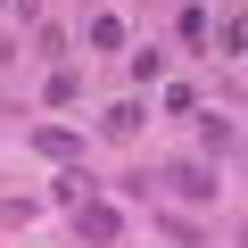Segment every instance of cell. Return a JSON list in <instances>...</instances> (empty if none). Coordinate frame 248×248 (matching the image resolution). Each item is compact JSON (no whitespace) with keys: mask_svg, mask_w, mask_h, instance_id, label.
I'll return each mask as SVG.
<instances>
[{"mask_svg":"<svg viewBox=\"0 0 248 248\" xmlns=\"http://www.w3.org/2000/svg\"><path fill=\"white\" fill-rule=\"evenodd\" d=\"M33 157H50V166H75V157H83V133H66V124H33Z\"/></svg>","mask_w":248,"mask_h":248,"instance_id":"cell-1","label":"cell"},{"mask_svg":"<svg viewBox=\"0 0 248 248\" xmlns=\"http://www.w3.org/2000/svg\"><path fill=\"white\" fill-rule=\"evenodd\" d=\"M75 232H83L91 248H108V240H124V215H116V207H75Z\"/></svg>","mask_w":248,"mask_h":248,"instance_id":"cell-2","label":"cell"},{"mask_svg":"<svg viewBox=\"0 0 248 248\" xmlns=\"http://www.w3.org/2000/svg\"><path fill=\"white\" fill-rule=\"evenodd\" d=\"M50 199H58V207H91V174H83V166H66V174L50 182Z\"/></svg>","mask_w":248,"mask_h":248,"instance_id":"cell-3","label":"cell"},{"mask_svg":"<svg viewBox=\"0 0 248 248\" xmlns=\"http://www.w3.org/2000/svg\"><path fill=\"white\" fill-rule=\"evenodd\" d=\"M166 174H174L182 199H215V174H207V166H166Z\"/></svg>","mask_w":248,"mask_h":248,"instance_id":"cell-4","label":"cell"},{"mask_svg":"<svg viewBox=\"0 0 248 248\" xmlns=\"http://www.w3.org/2000/svg\"><path fill=\"white\" fill-rule=\"evenodd\" d=\"M174 33H182V42H190V50H207V9H199V0H190V9H182V17H174Z\"/></svg>","mask_w":248,"mask_h":248,"instance_id":"cell-5","label":"cell"},{"mask_svg":"<svg viewBox=\"0 0 248 248\" xmlns=\"http://www.w3.org/2000/svg\"><path fill=\"white\" fill-rule=\"evenodd\" d=\"M199 141H207V149H232V124H223V116H207V108H199Z\"/></svg>","mask_w":248,"mask_h":248,"instance_id":"cell-6","label":"cell"},{"mask_svg":"<svg viewBox=\"0 0 248 248\" xmlns=\"http://www.w3.org/2000/svg\"><path fill=\"white\" fill-rule=\"evenodd\" d=\"M91 50H124V25L116 17H91Z\"/></svg>","mask_w":248,"mask_h":248,"instance_id":"cell-7","label":"cell"}]
</instances>
